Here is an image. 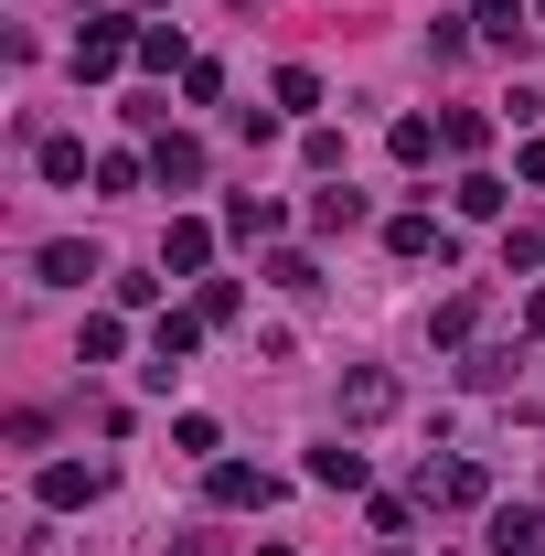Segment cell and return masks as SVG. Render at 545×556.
<instances>
[{
    "mask_svg": "<svg viewBox=\"0 0 545 556\" xmlns=\"http://www.w3.org/2000/svg\"><path fill=\"white\" fill-rule=\"evenodd\" d=\"M396 407H407V386H396L385 364H353V375H342V417H353V428H375V417H396Z\"/></svg>",
    "mask_w": 545,
    "mask_h": 556,
    "instance_id": "obj_1",
    "label": "cell"
},
{
    "mask_svg": "<svg viewBox=\"0 0 545 556\" xmlns=\"http://www.w3.org/2000/svg\"><path fill=\"white\" fill-rule=\"evenodd\" d=\"M129 54H139L129 22H86V33H75V75H86V86H97V75H118Z\"/></svg>",
    "mask_w": 545,
    "mask_h": 556,
    "instance_id": "obj_2",
    "label": "cell"
},
{
    "mask_svg": "<svg viewBox=\"0 0 545 556\" xmlns=\"http://www.w3.org/2000/svg\"><path fill=\"white\" fill-rule=\"evenodd\" d=\"M214 503H225V514H257V503H278V482H268V471H257V460H214Z\"/></svg>",
    "mask_w": 545,
    "mask_h": 556,
    "instance_id": "obj_3",
    "label": "cell"
},
{
    "mask_svg": "<svg viewBox=\"0 0 545 556\" xmlns=\"http://www.w3.org/2000/svg\"><path fill=\"white\" fill-rule=\"evenodd\" d=\"M43 514H86V503H97V471H86V460H43Z\"/></svg>",
    "mask_w": 545,
    "mask_h": 556,
    "instance_id": "obj_4",
    "label": "cell"
},
{
    "mask_svg": "<svg viewBox=\"0 0 545 556\" xmlns=\"http://www.w3.org/2000/svg\"><path fill=\"white\" fill-rule=\"evenodd\" d=\"M417 492H428V503H449V514H471V503H481L492 482H481V460H439V471H428Z\"/></svg>",
    "mask_w": 545,
    "mask_h": 556,
    "instance_id": "obj_5",
    "label": "cell"
},
{
    "mask_svg": "<svg viewBox=\"0 0 545 556\" xmlns=\"http://www.w3.org/2000/svg\"><path fill=\"white\" fill-rule=\"evenodd\" d=\"M545 546V514L535 503H503V514H492V556H535Z\"/></svg>",
    "mask_w": 545,
    "mask_h": 556,
    "instance_id": "obj_6",
    "label": "cell"
},
{
    "mask_svg": "<svg viewBox=\"0 0 545 556\" xmlns=\"http://www.w3.org/2000/svg\"><path fill=\"white\" fill-rule=\"evenodd\" d=\"M385 247H396V257H449V225H428V214H396V225H385Z\"/></svg>",
    "mask_w": 545,
    "mask_h": 556,
    "instance_id": "obj_7",
    "label": "cell"
},
{
    "mask_svg": "<svg viewBox=\"0 0 545 556\" xmlns=\"http://www.w3.org/2000/svg\"><path fill=\"white\" fill-rule=\"evenodd\" d=\"M353 225H364V193H353V182L310 193V236H353Z\"/></svg>",
    "mask_w": 545,
    "mask_h": 556,
    "instance_id": "obj_8",
    "label": "cell"
},
{
    "mask_svg": "<svg viewBox=\"0 0 545 556\" xmlns=\"http://www.w3.org/2000/svg\"><path fill=\"white\" fill-rule=\"evenodd\" d=\"M33 268L54 278V289H86V278H97V247H75V236H54V247H43Z\"/></svg>",
    "mask_w": 545,
    "mask_h": 556,
    "instance_id": "obj_9",
    "label": "cell"
},
{
    "mask_svg": "<svg viewBox=\"0 0 545 556\" xmlns=\"http://www.w3.org/2000/svg\"><path fill=\"white\" fill-rule=\"evenodd\" d=\"M150 182H204V139H161V150H150Z\"/></svg>",
    "mask_w": 545,
    "mask_h": 556,
    "instance_id": "obj_10",
    "label": "cell"
},
{
    "mask_svg": "<svg viewBox=\"0 0 545 556\" xmlns=\"http://www.w3.org/2000/svg\"><path fill=\"white\" fill-rule=\"evenodd\" d=\"M193 343H204V311H161V343H150V364H193Z\"/></svg>",
    "mask_w": 545,
    "mask_h": 556,
    "instance_id": "obj_11",
    "label": "cell"
},
{
    "mask_svg": "<svg viewBox=\"0 0 545 556\" xmlns=\"http://www.w3.org/2000/svg\"><path fill=\"white\" fill-rule=\"evenodd\" d=\"M310 482H321V492H364V450H342V439L310 450Z\"/></svg>",
    "mask_w": 545,
    "mask_h": 556,
    "instance_id": "obj_12",
    "label": "cell"
},
{
    "mask_svg": "<svg viewBox=\"0 0 545 556\" xmlns=\"http://www.w3.org/2000/svg\"><path fill=\"white\" fill-rule=\"evenodd\" d=\"M204 257H214V225H193V214H182V225L161 236V268H204Z\"/></svg>",
    "mask_w": 545,
    "mask_h": 556,
    "instance_id": "obj_13",
    "label": "cell"
},
{
    "mask_svg": "<svg viewBox=\"0 0 545 556\" xmlns=\"http://www.w3.org/2000/svg\"><path fill=\"white\" fill-rule=\"evenodd\" d=\"M225 236H278V204L268 193H236V204H225Z\"/></svg>",
    "mask_w": 545,
    "mask_h": 556,
    "instance_id": "obj_14",
    "label": "cell"
},
{
    "mask_svg": "<svg viewBox=\"0 0 545 556\" xmlns=\"http://www.w3.org/2000/svg\"><path fill=\"white\" fill-rule=\"evenodd\" d=\"M385 150H396V161H428V150H449V139H439V118H396Z\"/></svg>",
    "mask_w": 545,
    "mask_h": 556,
    "instance_id": "obj_15",
    "label": "cell"
},
{
    "mask_svg": "<svg viewBox=\"0 0 545 556\" xmlns=\"http://www.w3.org/2000/svg\"><path fill=\"white\" fill-rule=\"evenodd\" d=\"M139 65L172 75V65H193V54H182V33H172V22H150V33H139Z\"/></svg>",
    "mask_w": 545,
    "mask_h": 556,
    "instance_id": "obj_16",
    "label": "cell"
},
{
    "mask_svg": "<svg viewBox=\"0 0 545 556\" xmlns=\"http://www.w3.org/2000/svg\"><path fill=\"white\" fill-rule=\"evenodd\" d=\"M471 321H481V300H471V289H460V300H439V311H428V332H439V343H471Z\"/></svg>",
    "mask_w": 545,
    "mask_h": 556,
    "instance_id": "obj_17",
    "label": "cell"
},
{
    "mask_svg": "<svg viewBox=\"0 0 545 556\" xmlns=\"http://www.w3.org/2000/svg\"><path fill=\"white\" fill-rule=\"evenodd\" d=\"M268 278H278V289H289V300H321V268H310L300 247H289V257H268Z\"/></svg>",
    "mask_w": 545,
    "mask_h": 556,
    "instance_id": "obj_18",
    "label": "cell"
},
{
    "mask_svg": "<svg viewBox=\"0 0 545 556\" xmlns=\"http://www.w3.org/2000/svg\"><path fill=\"white\" fill-rule=\"evenodd\" d=\"M471 22H481V43H524V11H514V0H481Z\"/></svg>",
    "mask_w": 545,
    "mask_h": 556,
    "instance_id": "obj_19",
    "label": "cell"
},
{
    "mask_svg": "<svg viewBox=\"0 0 545 556\" xmlns=\"http://www.w3.org/2000/svg\"><path fill=\"white\" fill-rule=\"evenodd\" d=\"M43 182H86V139H43Z\"/></svg>",
    "mask_w": 545,
    "mask_h": 556,
    "instance_id": "obj_20",
    "label": "cell"
},
{
    "mask_svg": "<svg viewBox=\"0 0 545 556\" xmlns=\"http://www.w3.org/2000/svg\"><path fill=\"white\" fill-rule=\"evenodd\" d=\"M514 204V193H503V182H492V172H471V182H460V214H481V225H492V214Z\"/></svg>",
    "mask_w": 545,
    "mask_h": 556,
    "instance_id": "obj_21",
    "label": "cell"
},
{
    "mask_svg": "<svg viewBox=\"0 0 545 556\" xmlns=\"http://www.w3.org/2000/svg\"><path fill=\"white\" fill-rule=\"evenodd\" d=\"M182 97H193V108H214V97H225V65H214V54H193V65H182Z\"/></svg>",
    "mask_w": 545,
    "mask_h": 556,
    "instance_id": "obj_22",
    "label": "cell"
},
{
    "mask_svg": "<svg viewBox=\"0 0 545 556\" xmlns=\"http://www.w3.org/2000/svg\"><path fill=\"white\" fill-rule=\"evenodd\" d=\"M278 108H321V75H310V65H278Z\"/></svg>",
    "mask_w": 545,
    "mask_h": 556,
    "instance_id": "obj_23",
    "label": "cell"
},
{
    "mask_svg": "<svg viewBox=\"0 0 545 556\" xmlns=\"http://www.w3.org/2000/svg\"><path fill=\"white\" fill-rule=\"evenodd\" d=\"M503 268H545V236H535V225H503Z\"/></svg>",
    "mask_w": 545,
    "mask_h": 556,
    "instance_id": "obj_24",
    "label": "cell"
},
{
    "mask_svg": "<svg viewBox=\"0 0 545 556\" xmlns=\"http://www.w3.org/2000/svg\"><path fill=\"white\" fill-rule=\"evenodd\" d=\"M118 343H129V332H118L107 311H86V343H75V353H86V364H107V353H118Z\"/></svg>",
    "mask_w": 545,
    "mask_h": 556,
    "instance_id": "obj_25",
    "label": "cell"
},
{
    "mask_svg": "<svg viewBox=\"0 0 545 556\" xmlns=\"http://www.w3.org/2000/svg\"><path fill=\"white\" fill-rule=\"evenodd\" d=\"M524 182H545V139H524Z\"/></svg>",
    "mask_w": 545,
    "mask_h": 556,
    "instance_id": "obj_26",
    "label": "cell"
},
{
    "mask_svg": "<svg viewBox=\"0 0 545 556\" xmlns=\"http://www.w3.org/2000/svg\"><path fill=\"white\" fill-rule=\"evenodd\" d=\"M257 556H289V546H278V535H268V546H257Z\"/></svg>",
    "mask_w": 545,
    "mask_h": 556,
    "instance_id": "obj_27",
    "label": "cell"
},
{
    "mask_svg": "<svg viewBox=\"0 0 545 556\" xmlns=\"http://www.w3.org/2000/svg\"><path fill=\"white\" fill-rule=\"evenodd\" d=\"M535 22H545V0H535Z\"/></svg>",
    "mask_w": 545,
    "mask_h": 556,
    "instance_id": "obj_28",
    "label": "cell"
}]
</instances>
